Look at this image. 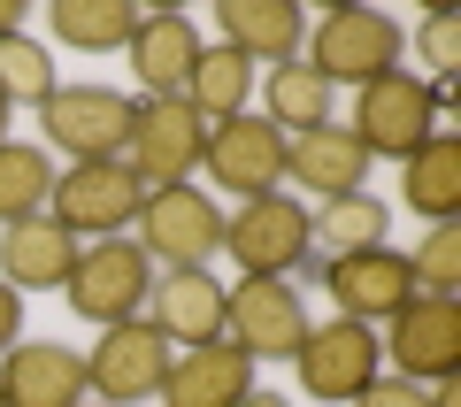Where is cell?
I'll return each mask as SVG.
<instances>
[{
  "label": "cell",
  "mask_w": 461,
  "mask_h": 407,
  "mask_svg": "<svg viewBox=\"0 0 461 407\" xmlns=\"http://www.w3.org/2000/svg\"><path fill=\"white\" fill-rule=\"evenodd\" d=\"M139 208H147V185L131 177V162H69L47 193V215L69 239H131Z\"/></svg>",
  "instance_id": "obj_2"
},
{
  "label": "cell",
  "mask_w": 461,
  "mask_h": 407,
  "mask_svg": "<svg viewBox=\"0 0 461 407\" xmlns=\"http://www.w3.org/2000/svg\"><path fill=\"white\" fill-rule=\"evenodd\" d=\"M131 69H139V85H147V100H169V93H185L193 85V62H200V32H193V16H177V8H162V16H139V32H131Z\"/></svg>",
  "instance_id": "obj_21"
},
{
  "label": "cell",
  "mask_w": 461,
  "mask_h": 407,
  "mask_svg": "<svg viewBox=\"0 0 461 407\" xmlns=\"http://www.w3.org/2000/svg\"><path fill=\"white\" fill-rule=\"evenodd\" d=\"M39 123L69 162H123V147H131V100L108 85H54Z\"/></svg>",
  "instance_id": "obj_8"
},
{
  "label": "cell",
  "mask_w": 461,
  "mask_h": 407,
  "mask_svg": "<svg viewBox=\"0 0 461 407\" xmlns=\"http://www.w3.org/2000/svg\"><path fill=\"white\" fill-rule=\"evenodd\" d=\"M77 269V239L54 215H23L0 231V285L8 293H62Z\"/></svg>",
  "instance_id": "obj_17"
},
{
  "label": "cell",
  "mask_w": 461,
  "mask_h": 407,
  "mask_svg": "<svg viewBox=\"0 0 461 407\" xmlns=\"http://www.w3.org/2000/svg\"><path fill=\"white\" fill-rule=\"evenodd\" d=\"M54 54L39 47L32 32H8L0 39V100H8V108H47L54 100Z\"/></svg>",
  "instance_id": "obj_28"
},
{
  "label": "cell",
  "mask_w": 461,
  "mask_h": 407,
  "mask_svg": "<svg viewBox=\"0 0 461 407\" xmlns=\"http://www.w3.org/2000/svg\"><path fill=\"white\" fill-rule=\"evenodd\" d=\"M262 115L293 139V131H323L330 123V85L315 62H277L262 77Z\"/></svg>",
  "instance_id": "obj_23"
},
{
  "label": "cell",
  "mask_w": 461,
  "mask_h": 407,
  "mask_svg": "<svg viewBox=\"0 0 461 407\" xmlns=\"http://www.w3.org/2000/svg\"><path fill=\"white\" fill-rule=\"evenodd\" d=\"M8 32H23V0H0V39Z\"/></svg>",
  "instance_id": "obj_34"
},
{
  "label": "cell",
  "mask_w": 461,
  "mask_h": 407,
  "mask_svg": "<svg viewBox=\"0 0 461 407\" xmlns=\"http://www.w3.org/2000/svg\"><path fill=\"white\" fill-rule=\"evenodd\" d=\"M377 354L393 361V376H408V384L454 376L461 369V308L454 300H423L415 293L408 308L393 315V339H377Z\"/></svg>",
  "instance_id": "obj_14"
},
{
  "label": "cell",
  "mask_w": 461,
  "mask_h": 407,
  "mask_svg": "<svg viewBox=\"0 0 461 407\" xmlns=\"http://www.w3.org/2000/svg\"><path fill=\"white\" fill-rule=\"evenodd\" d=\"M223 339L247 361H293L300 339H308L300 277H239L223 293Z\"/></svg>",
  "instance_id": "obj_4"
},
{
  "label": "cell",
  "mask_w": 461,
  "mask_h": 407,
  "mask_svg": "<svg viewBox=\"0 0 461 407\" xmlns=\"http://www.w3.org/2000/svg\"><path fill=\"white\" fill-rule=\"evenodd\" d=\"M300 384H308V400L323 407H354L369 384H377V330L369 323H346V315H330V323H308V339H300Z\"/></svg>",
  "instance_id": "obj_9"
},
{
  "label": "cell",
  "mask_w": 461,
  "mask_h": 407,
  "mask_svg": "<svg viewBox=\"0 0 461 407\" xmlns=\"http://www.w3.org/2000/svg\"><path fill=\"white\" fill-rule=\"evenodd\" d=\"M415 54L430 62V77H454L461 69V23L446 16V8H430V16L415 23Z\"/></svg>",
  "instance_id": "obj_30"
},
{
  "label": "cell",
  "mask_w": 461,
  "mask_h": 407,
  "mask_svg": "<svg viewBox=\"0 0 461 407\" xmlns=\"http://www.w3.org/2000/svg\"><path fill=\"white\" fill-rule=\"evenodd\" d=\"M139 246H147V261L162 254L169 269H208V254H223L215 193H200V185H162V193H147V208H139Z\"/></svg>",
  "instance_id": "obj_10"
},
{
  "label": "cell",
  "mask_w": 461,
  "mask_h": 407,
  "mask_svg": "<svg viewBox=\"0 0 461 407\" xmlns=\"http://www.w3.org/2000/svg\"><path fill=\"white\" fill-rule=\"evenodd\" d=\"M254 392V361L239 354L230 339L215 346H185L169 354V376H162V407H239Z\"/></svg>",
  "instance_id": "obj_18"
},
{
  "label": "cell",
  "mask_w": 461,
  "mask_h": 407,
  "mask_svg": "<svg viewBox=\"0 0 461 407\" xmlns=\"http://www.w3.org/2000/svg\"><path fill=\"white\" fill-rule=\"evenodd\" d=\"M100 407H108V400H100Z\"/></svg>",
  "instance_id": "obj_38"
},
{
  "label": "cell",
  "mask_w": 461,
  "mask_h": 407,
  "mask_svg": "<svg viewBox=\"0 0 461 407\" xmlns=\"http://www.w3.org/2000/svg\"><path fill=\"white\" fill-rule=\"evenodd\" d=\"M430 392V407H461V384H454V376H438V384H423Z\"/></svg>",
  "instance_id": "obj_33"
},
{
  "label": "cell",
  "mask_w": 461,
  "mask_h": 407,
  "mask_svg": "<svg viewBox=\"0 0 461 407\" xmlns=\"http://www.w3.org/2000/svg\"><path fill=\"white\" fill-rule=\"evenodd\" d=\"M162 376H169V339L154 323H139V315H131V323H115V330H100V346L85 354V384H93L108 407L154 400Z\"/></svg>",
  "instance_id": "obj_13"
},
{
  "label": "cell",
  "mask_w": 461,
  "mask_h": 407,
  "mask_svg": "<svg viewBox=\"0 0 461 407\" xmlns=\"http://www.w3.org/2000/svg\"><path fill=\"white\" fill-rule=\"evenodd\" d=\"M408 285L423 300H454L461 293V223H430V239L408 254Z\"/></svg>",
  "instance_id": "obj_29"
},
{
  "label": "cell",
  "mask_w": 461,
  "mask_h": 407,
  "mask_svg": "<svg viewBox=\"0 0 461 407\" xmlns=\"http://www.w3.org/2000/svg\"><path fill=\"white\" fill-rule=\"evenodd\" d=\"M47 23H54V39H62V47H77V54H108V47H131L139 8H131V0H54Z\"/></svg>",
  "instance_id": "obj_25"
},
{
  "label": "cell",
  "mask_w": 461,
  "mask_h": 407,
  "mask_svg": "<svg viewBox=\"0 0 461 407\" xmlns=\"http://www.w3.org/2000/svg\"><path fill=\"white\" fill-rule=\"evenodd\" d=\"M200 169H208L223 193L262 200V193H277V177H285V131L269 123V115H230V123H208Z\"/></svg>",
  "instance_id": "obj_12"
},
{
  "label": "cell",
  "mask_w": 461,
  "mask_h": 407,
  "mask_svg": "<svg viewBox=\"0 0 461 407\" xmlns=\"http://www.w3.org/2000/svg\"><path fill=\"white\" fill-rule=\"evenodd\" d=\"M16 339H23V293H8V285H0V354H8Z\"/></svg>",
  "instance_id": "obj_32"
},
{
  "label": "cell",
  "mask_w": 461,
  "mask_h": 407,
  "mask_svg": "<svg viewBox=\"0 0 461 407\" xmlns=\"http://www.w3.org/2000/svg\"><path fill=\"white\" fill-rule=\"evenodd\" d=\"M400 200H408L423 223H454L461 215V139L446 123L400 162Z\"/></svg>",
  "instance_id": "obj_22"
},
{
  "label": "cell",
  "mask_w": 461,
  "mask_h": 407,
  "mask_svg": "<svg viewBox=\"0 0 461 407\" xmlns=\"http://www.w3.org/2000/svg\"><path fill=\"white\" fill-rule=\"evenodd\" d=\"M0 407H8V400H0Z\"/></svg>",
  "instance_id": "obj_37"
},
{
  "label": "cell",
  "mask_w": 461,
  "mask_h": 407,
  "mask_svg": "<svg viewBox=\"0 0 461 407\" xmlns=\"http://www.w3.org/2000/svg\"><path fill=\"white\" fill-rule=\"evenodd\" d=\"M354 139H362V154L377 162V154H393V162H408L415 147H423L430 131H438V108H430V85L408 77V69H384V77L362 85V100H354Z\"/></svg>",
  "instance_id": "obj_7"
},
{
  "label": "cell",
  "mask_w": 461,
  "mask_h": 407,
  "mask_svg": "<svg viewBox=\"0 0 461 407\" xmlns=\"http://www.w3.org/2000/svg\"><path fill=\"white\" fill-rule=\"evenodd\" d=\"M354 407H430V392H423V384H408V376H377V384H369Z\"/></svg>",
  "instance_id": "obj_31"
},
{
  "label": "cell",
  "mask_w": 461,
  "mask_h": 407,
  "mask_svg": "<svg viewBox=\"0 0 461 407\" xmlns=\"http://www.w3.org/2000/svg\"><path fill=\"white\" fill-rule=\"evenodd\" d=\"M400 47H408V32H400L384 8H330V16L315 23V39H308V62L323 69V85L339 93V85H369V77H384V69H400Z\"/></svg>",
  "instance_id": "obj_5"
},
{
  "label": "cell",
  "mask_w": 461,
  "mask_h": 407,
  "mask_svg": "<svg viewBox=\"0 0 461 407\" xmlns=\"http://www.w3.org/2000/svg\"><path fill=\"white\" fill-rule=\"evenodd\" d=\"M285 177L308 185V193H323V200H346V193L369 185V154H362V139H354L346 123L293 131V139H285Z\"/></svg>",
  "instance_id": "obj_19"
},
{
  "label": "cell",
  "mask_w": 461,
  "mask_h": 407,
  "mask_svg": "<svg viewBox=\"0 0 461 407\" xmlns=\"http://www.w3.org/2000/svg\"><path fill=\"white\" fill-rule=\"evenodd\" d=\"M215 32H223L230 54H247V62H300V39H308V23H300L293 0H215Z\"/></svg>",
  "instance_id": "obj_20"
},
{
  "label": "cell",
  "mask_w": 461,
  "mask_h": 407,
  "mask_svg": "<svg viewBox=\"0 0 461 407\" xmlns=\"http://www.w3.org/2000/svg\"><path fill=\"white\" fill-rule=\"evenodd\" d=\"M147 285H154V261H147L139 239H85L62 300H69V315L115 330V323H131V315L147 308Z\"/></svg>",
  "instance_id": "obj_3"
},
{
  "label": "cell",
  "mask_w": 461,
  "mask_h": 407,
  "mask_svg": "<svg viewBox=\"0 0 461 407\" xmlns=\"http://www.w3.org/2000/svg\"><path fill=\"white\" fill-rule=\"evenodd\" d=\"M200 147H208V123L193 115V100L169 93V100H131V177L147 185V193H162V185H185L200 169Z\"/></svg>",
  "instance_id": "obj_6"
},
{
  "label": "cell",
  "mask_w": 461,
  "mask_h": 407,
  "mask_svg": "<svg viewBox=\"0 0 461 407\" xmlns=\"http://www.w3.org/2000/svg\"><path fill=\"white\" fill-rule=\"evenodd\" d=\"M85 354L62 339H16L0 354V400L8 407H85Z\"/></svg>",
  "instance_id": "obj_15"
},
{
  "label": "cell",
  "mask_w": 461,
  "mask_h": 407,
  "mask_svg": "<svg viewBox=\"0 0 461 407\" xmlns=\"http://www.w3.org/2000/svg\"><path fill=\"white\" fill-rule=\"evenodd\" d=\"M239 407H285V392H262V384H254V392H247Z\"/></svg>",
  "instance_id": "obj_35"
},
{
  "label": "cell",
  "mask_w": 461,
  "mask_h": 407,
  "mask_svg": "<svg viewBox=\"0 0 461 407\" xmlns=\"http://www.w3.org/2000/svg\"><path fill=\"white\" fill-rule=\"evenodd\" d=\"M223 254L239 261L247 277H300V269H315L308 208H300L293 193L239 200V215H223Z\"/></svg>",
  "instance_id": "obj_1"
},
{
  "label": "cell",
  "mask_w": 461,
  "mask_h": 407,
  "mask_svg": "<svg viewBox=\"0 0 461 407\" xmlns=\"http://www.w3.org/2000/svg\"><path fill=\"white\" fill-rule=\"evenodd\" d=\"M315 277H323V293L339 300L346 323H369V330L393 323V315L415 300L408 254H393V246H369V254H330V261H315Z\"/></svg>",
  "instance_id": "obj_11"
},
{
  "label": "cell",
  "mask_w": 461,
  "mask_h": 407,
  "mask_svg": "<svg viewBox=\"0 0 461 407\" xmlns=\"http://www.w3.org/2000/svg\"><path fill=\"white\" fill-rule=\"evenodd\" d=\"M8 115H16V108H8V100H0V147H8Z\"/></svg>",
  "instance_id": "obj_36"
},
{
  "label": "cell",
  "mask_w": 461,
  "mask_h": 407,
  "mask_svg": "<svg viewBox=\"0 0 461 407\" xmlns=\"http://www.w3.org/2000/svg\"><path fill=\"white\" fill-rule=\"evenodd\" d=\"M47 193H54V162L23 139L0 147V231L23 223V215H47Z\"/></svg>",
  "instance_id": "obj_27"
},
{
  "label": "cell",
  "mask_w": 461,
  "mask_h": 407,
  "mask_svg": "<svg viewBox=\"0 0 461 407\" xmlns=\"http://www.w3.org/2000/svg\"><path fill=\"white\" fill-rule=\"evenodd\" d=\"M185 100H193L200 123H230V115H247V100H254V62H247V54H230V47H200Z\"/></svg>",
  "instance_id": "obj_24"
},
{
  "label": "cell",
  "mask_w": 461,
  "mask_h": 407,
  "mask_svg": "<svg viewBox=\"0 0 461 407\" xmlns=\"http://www.w3.org/2000/svg\"><path fill=\"white\" fill-rule=\"evenodd\" d=\"M139 323H154L169 346H215L223 339V285H215V269H162L147 285Z\"/></svg>",
  "instance_id": "obj_16"
},
{
  "label": "cell",
  "mask_w": 461,
  "mask_h": 407,
  "mask_svg": "<svg viewBox=\"0 0 461 407\" xmlns=\"http://www.w3.org/2000/svg\"><path fill=\"white\" fill-rule=\"evenodd\" d=\"M315 246H330V254H369V246H384V231H393V208H384L377 193H346V200H323V215H308ZM315 254V261H330Z\"/></svg>",
  "instance_id": "obj_26"
}]
</instances>
